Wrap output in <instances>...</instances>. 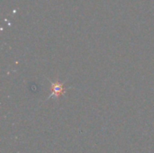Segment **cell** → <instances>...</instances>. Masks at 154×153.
I'll use <instances>...</instances> for the list:
<instances>
[{
    "label": "cell",
    "instance_id": "obj_1",
    "mask_svg": "<svg viewBox=\"0 0 154 153\" xmlns=\"http://www.w3.org/2000/svg\"><path fill=\"white\" fill-rule=\"evenodd\" d=\"M51 90H52V95L53 96H56V97H59L60 96L63 92H64V87H63V85L59 83L58 81H56L55 83H52L51 84Z\"/></svg>",
    "mask_w": 154,
    "mask_h": 153
}]
</instances>
